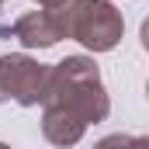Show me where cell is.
Listing matches in <instances>:
<instances>
[{
    "label": "cell",
    "instance_id": "cell-3",
    "mask_svg": "<svg viewBox=\"0 0 149 149\" xmlns=\"http://www.w3.org/2000/svg\"><path fill=\"white\" fill-rule=\"evenodd\" d=\"M121 31H125V17L111 0H80L70 24V38L87 45L90 52H111L121 42Z\"/></svg>",
    "mask_w": 149,
    "mask_h": 149
},
{
    "label": "cell",
    "instance_id": "cell-4",
    "mask_svg": "<svg viewBox=\"0 0 149 149\" xmlns=\"http://www.w3.org/2000/svg\"><path fill=\"white\" fill-rule=\"evenodd\" d=\"M49 70L38 59L24 52H10L0 56V104L3 101H17L21 108H35L42 104L45 90H49Z\"/></svg>",
    "mask_w": 149,
    "mask_h": 149
},
{
    "label": "cell",
    "instance_id": "cell-5",
    "mask_svg": "<svg viewBox=\"0 0 149 149\" xmlns=\"http://www.w3.org/2000/svg\"><path fill=\"white\" fill-rule=\"evenodd\" d=\"M45 114H42V135L52 142V146H76L83 139V121L70 114L66 108H56V104H42Z\"/></svg>",
    "mask_w": 149,
    "mask_h": 149
},
{
    "label": "cell",
    "instance_id": "cell-7",
    "mask_svg": "<svg viewBox=\"0 0 149 149\" xmlns=\"http://www.w3.org/2000/svg\"><path fill=\"white\" fill-rule=\"evenodd\" d=\"M0 3H3V0H0Z\"/></svg>",
    "mask_w": 149,
    "mask_h": 149
},
{
    "label": "cell",
    "instance_id": "cell-6",
    "mask_svg": "<svg viewBox=\"0 0 149 149\" xmlns=\"http://www.w3.org/2000/svg\"><path fill=\"white\" fill-rule=\"evenodd\" d=\"M38 3H56V0H38Z\"/></svg>",
    "mask_w": 149,
    "mask_h": 149
},
{
    "label": "cell",
    "instance_id": "cell-1",
    "mask_svg": "<svg viewBox=\"0 0 149 149\" xmlns=\"http://www.w3.org/2000/svg\"><path fill=\"white\" fill-rule=\"evenodd\" d=\"M42 104L66 108L83 125H97L111 114L108 90H104L101 73L90 56H66L63 63H56L49 70V90H45Z\"/></svg>",
    "mask_w": 149,
    "mask_h": 149
},
{
    "label": "cell",
    "instance_id": "cell-2",
    "mask_svg": "<svg viewBox=\"0 0 149 149\" xmlns=\"http://www.w3.org/2000/svg\"><path fill=\"white\" fill-rule=\"evenodd\" d=\"M80 0L42 3V10L21 14L14 24H0V38H17L24 49H52L59 38H70V24Z\"/></svg>",
    "mask_w": 149,
    "mask_h": 149
}]
</instances>
